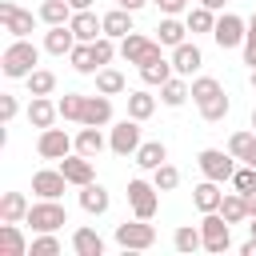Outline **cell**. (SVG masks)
Returning a JSON list of instances; mask_svg holds the SVG:
<instances>
[{"instance_id": "1", "label": "cell", "mask_w": 256, "mask_h": 256, "mask_svg": "<svg viewBox=\"0 0 256 256\" xmlns=\"http://www.w3.org/2000/svg\"><path fill=\"white\" fill-rule=\"evenodd\" d=\"M192 100H196V108H200V116L208 124H220L228 116V108H232V100H228V92L220 88L216 76H196L192 80Z\"/></svg>"}, {"instance_id": "2", "label": "cell", "mask_w": 256, "mask_h": 256, "mask_svg": "<svg viewBox=\"0 0 256 256\" xmlns=\"http://www.w3.org/2000/svg\"><path fill=\"white\" fill-rule=\"evenodd\" d=\"M36 64H40V48L24 36V40H12L8 48H4V56H0V72L8 76V80H28L32 72H36Z\"/></svg>"}, {"instance_id": "3", "label": "cell", "mask_w": 256, "mask_h": 256, "mask_svg": "<svg viewBox=\"0 0 256 256\" xmlns=\"http://www.w3.org/2000/svg\"><path fill=\"white\" fill-rule=\"evenodd\" d=\"M24 224H32V232H60L68 224V208L60 200H36L28 208V220Z\"/></svg>"}, {"instance_id": "4", "label": "cell", "mask_w": 256, "mask_h": 256, "mask_svg": "<svg viewBox=\"0 0 256 256\" xmlns=\"http://www.w3.org/2000/svg\"><path fill=\"white\" fill-rule=\"evenodd\" d=\"M116 244L124 248V252H148L152 244H156V228L148 224V220H124V224H116Z\"/></svg>"}, {"instance_id": "5", "label": "cell", "mask_w": 256, "mask_h": 256, "mask_svg": "<svg viewBox=\"0 0 256 256\" xmlns=\"http://www.w3.org/2000/svg\"><path fill=\"white\" fill-rule=\"evenodd\" d=\"M128 204H132V216H140V220H152L156 216V208H160V188L152 184V180H128Z\"/></svg>"}, {"instance_id": "6", "label": "cell", "mask_w": 256, "mask_h": 256, "mask_svg": "<svg viewBox=\"0 0 256 256\" xmlns=\"http://www.w3.org/2000/svg\"><path fill=\"white\" fill-rule=\"evenodd\" d=\"M200 236H204V252H228L232 248V224L220 216V212H204L200 220Z\"/></svg>"}, {"instance_id": "7", "label": "cell", "mask_w": 256, "mask_h": 256, "mask_svg": "<svg viewBox=\"0 0 256 256\" xmlns=\"http://www.w3.org/2000/svg\"><path fill=\"white\" fill-rule=\"evenodd\" d=\"M160 40H152V36H140V32H128L124 40H120V56L128 60V64H148V60H160Z\"/></svg>"}, {"instance_id": "8", "label": "cell", "mask_w": 256, "mask_h": 256, "mask_svg": "<svg viewBox=\"0 0 256 256\" xmlns=\"http://www.w3.org/2000/svg\"><path fill=\"white\" fill-rule=\"evenodd\" d=\"M196 164H200V172H204L208 180H216V184L232 180V172H236V156L224 152V148H204V152L196 156Z\"/></svg>"}, {"instance_id": "9", "label": "cell", "mask_w": 256, "mask_h": 256, "mask_svg": "<svg viewBox=\"0 0 256 256\" xmlns=\"http://www.w3.org/2000/svg\"><path fill=\"white\" fill-rule=\"evenodd\" d=\"M244 36H248V20H240L236 12H224L216 16V28H212V40L228 52V48H244Z\"/></svg>"}, {"instance_id": "10", "label": "cell", "mask_w": 256, "mask_h": 256, "mask_svg": "<svg viewBox=\"0 0 256 256\" xmlns=\"http://www.w3.org/2000/svg\"><path fill=\"white\" fill-rule=\"evenodd\" d=\"M140 144H144V140H140V120L124 116L120 124H112V132H108V148H112L116 156H136Z\"/></svg>"}, {"instance_id": "11", "label": "cell", "mask_w": 256, "mask_h": 256, "mask_svg": "<svg viewBox=\"0 0 256 256\" xmlns=\"http://www.w3.org/2000/svg\"><path fill=\"white\" fill-rule=\"evenodd\" d=\"M72 148H76V140H72L64 128H40V140H36L40 160H64Z\"/></svg>"}, {"instance_id": "12", "label": "cell", "mask_w": 256, "mask_h": 256, "mask_svg": "<svg viewBox=\"0 0 256 256\" xmlns=\"http://www.w3.org/2000/svg\"><path fill=\"white\" fill-rule=\"evenodd\" d=\"M0 24H4V32H12V40H24V36H32V12H24L20 4H12V0H0Z\"/></svg>"}, {"instance_id": "13", "label": "cell", "mask_w": 256, "mask_h": 256, "mask_svg": "<svg viewBox=\"0 0 256 256\" xmlns=\"http://www.w3.org/2000/svg\"><path fill=\"white\" fill-rule=\"evenodd\" d=\"M60 172H64L68 184H76V188H84V184L96 180V164H92V156H84V152H68V156L60 160Z\"/></svg>"}, {"instance_id": "14", "label": "cell", "mask_w": 256, "mask_h": 256, "mask_svg": "<svg viewBox=\"0 0 256 256\" xmlns=\"http://www.w3.org/2000/svg\"><path fill=\"white\" fill-rule=\"evenodd\" d=\"M64 184H68V176H64L60 168H40V172H32V192H36L40 200H60V196H64Z\"/></svg>"}, {"instance_id": "15", "label": "cell", "mask_w": 256, "mask_h": 256, "mask_svg": "<svg viewBox=\"0 0 256 256\" xmlns=\"http://www.w3.org/2000/svg\"><path fill=\"white\" fill-rule=\"evenodd\" d=\"M68 28L76 32V40H84V44H92L96 36H104V16H96L92 8H84V12H72V20H68Z\"/></svg>"}, {"instance_id": "16", "label": "cell", "mask_w": 256, "mask_h": 256, "mask_svg": "<svg viewBox=\"0 0 256 256\" xmlns=\"http://www.w3.org/2000/svg\"><path fill=\"white\" fill-rule=\"evenodd\" d=\"M76 48V32L68 28V24H52L48 32H44V52L48 56H68Z\"/></svg>"}, {"instance_id": "17", "label": "cell", "mask_w": 256, "mask_h": 256, "mask_svg": "<svg viewBox=\"0 0 256 256\" xmlns=\"http://www.w3.org/2000/svg\"><path fill=\"white\" fill-rule=\"evenodd\" d=\"M80 208H84L88 216H104V212L112 208L108 188H104V184H96V180H92V184H84V188H80Z\"/></svg>"}, {"instance_id": "18", "label": "cell", "mask_w": 256, "mask_h": 256, "mask_svg": "<svg viewBox=\"0 0 256 256\" xmlns=\"http://www.w3.org/2000/svg\"><path fill=\"white\" fill-rule=\"evenodd\" d=\"M0 256H28V240L12 220H0Z\"/></svg>"}, {"instance_id": "19", "label": "cell", "mask_w": 256, "mask_h": 256, "mask_svg": "<svg viewBox=\"0 0 256 256\" xmlns=\"http://www.w3.org/2000/svg\"><path fill=\"white\" fill-rule=\"evenodd\" d=\"M200 64H204V56H200V48H196V44H188V40H184V44H176V48H172V68H176V76H192Z\"/></svg>"}, {"instance_id": "20", "label": "cell", "mask_w": 256, "mask_h": 256, "mask_svg": "<svg viewBox=\"0 0 256 256\" xmlns=\"http://www.w3.org/2000/svg\"><path fill=\"white\" fill-rule=\"evenodd\" d=\"M84 124H96V128L112 124V96H104V92L88 96L84 100Z\"/></svg>"}, {"instance_id": "21", "label": "cell", "mask_w": 256, "mask_h": 256, "mask_svg": "<svg viewBox=\"0 0 256 256\" xmlns=\"http://www.w3.org/2000/svg\"><path fill=\"white\" fill-rule=\"evenodd\" d=\"M220 200H224V192H220V184L208 180V176L192 188V204H196L200 212H220Z\"/></svg>"}, {"instance_id": "22", "label": "cell", "mask_w": 256, "mask_h": 256, "mask_svg": "<svg viewBox=\"0 0 256 256\" xmlns=\"http://www.w3.org/2000/svg\"><path fill=\"white\" fill-rule=\"evenodd\" d=\"M56 116H60V108H56L48 96H32V104H28V124H32V128H52Z\"/></svg>"}, {"instance_id": "23", "label": "cell", "mask_w": 256, "mask_h": 256, "mask_svg": "<svg viewBox=\"0 0 256 256\" xmlns=\"http://www.w3.org/2000/svg\"><path fill=\"white\" fill-rule=\"evenodd\" d=\"M28 196L24 192H4L0 196V220H12V224H24L28 220Z\"/></svg>"}, {"instance_id": "24", "label": "cell", "mask_w": 256, "mask_h": 256, "mask_svg": "<svg viewBox=\"0 0 256 256\" xmlns=\"http://www.w3.org/2000/svg\"><path fill=\"white\" fill-rule=\"evenodd\" d=\"M132 16L136 12H128V8H112V12H104V36H112V40H124L128 32H132Z\"/></svg>"}, {"instance_id": "25", "label": "cell", "mask_w": 256, "mask_h": 256, "mask_svg": "<svg viewBox=\"0 0 256 256\" xmlns=\"http://www.w3.org/2000/svg\"><path fill=\"white\" fill-rule=\"evenodd\" d=\"M188 96H192V84H188V76H168V80L160 84V100H164L168 108H180Z\"/></svg>"}, {"instance_id": "26", "label": "cell", "mask_w": 256, "mask_h": 256, "mask_svg": "<svg viewBox=\"0 0 256 256\" xmlns=\"http://www.w3.org/2000/svg\"><path fill=\"white\" fill-rule=\"evenodd\" d=\"M104 148H108V140H104V132H100L96 124H84V128L76 132V152H84V156H92V160H96Z\"/></svg>"}, {"instance_id": "27", "label": "cell", "mask_w": 256, "mask_h": 256, "mask_svg": "<svg viewBox=\"0 0 256 256\" xmlns=\"http://www.w3.org/2000/svg\"><path fill=\"white\" fill-rule=\"evenodd\" d=\"M72 252L76 256H104V240L96 228H76L72 232Z\"/></svg>"}, {"instance_id": "28", "label": "cell", "mask_w": 256, "mask_h": 256, "mask_svg": "<svg viewBox=\"0 0 256 256\" xmlns=\"http://www.w3.org/2000/svg\"><path fill=\"white\" fill-rule=\"evenodd\" d=\"M184 36H188V24H184V20H176V16H164V20L156 24V40H160L164 48L184 44Z\"/></svg>"}, {"instance_id": "29", "label": "cell", "mask_w": 256, "mask_h": 256, "mask_svg": "<svg viewBox=\"0 0 256 256\" xmlns=\"http://www.w3.org/2000/svg\"><path fill=\"white\" fill-rule=\"evenodd\" d=\"M164 160H168V148H164L160 140H144V144L136 148V164H140L144 172H156Z\"/></svg>"}, {"instance_id": "30", "label": "cell", "mask_w": 256, "mask_h": 256, "mask_svg": "<svg viewBox=\"0 0 256 256\" xmlns=\"http://www.w3.org/2000/svg\"><path fill=\"white\" fill-rule=\"evenodd\" d=\"M220 216H224L228 224H244V220H248V200H244V192H224Z\"/></svg>"}, {"instance_id": "31", "label": "cell", "mask_w": 256, "mask_h": 256, "mask_svg": "<svg viewBox=\"0 0 256 256\" xmlns=\"http://www.w3.org/2000/svg\"><path fill=\"white\" fill-rule=\"evenodd\" d=\"M68 60H72V68H76L80 76H96V72H100L96 56H92V44H84V40H76V48L68 52Z\"/></svg>"}, {"instance_id": "32", "label": "cell", "mask_w": 256, "mask_h": 256, "mask_svg": "<svg viewBox=\"0 0 256 256\" xmlns=\"http://www.w3.org/2000/svg\"><path fill=\"white\" fill-rule=\"evenodd\" d=\"M228 152H232L236 160L248 164V160L256 156V128H248V132H232V136H228Z\"/></svg>"}, {"instance_id": "33", "label": "cell", "mask_w": 256, "mask_h": 256, "mask_svg": "<svg viewBox=\"0 0 256 256\" xmlns=\"http://www.w3.org/2000/svg\"><path fill=\"white\" fill-rule=\"evenodd\" d=\"M72 12H76V8H72L68 0H44L36 16H40V20L52 28V24H68V20H72Z\"/></svg>"}, {"instance_id": "34", "label": "cell", "mask_w": 256, "mask_h": 256, "mask_svg": "<svg viewBox=\"0 0 256 256\" xmlns=\"http://www.w3.org/2000/svg\"><path fill=\"white\" fill-rule=\"evenodd\" d=\"M168 76H176V68H172V60H148V64H140V80L144 84H164Z\"/></svg>"}, {"instance_id": "35", "label": "cell", "mask_w": 256, "mask_h": 256, "mask_svg": "<svg viewBox=\"0 0 256 256\" xmlns=\"http://www.w3.org/2000/svg\"><path fill=\"white\" fill-rule=\"evenodd\" d=\"M172 248H176V252H196V248H204V236H200V228H192V224H180V228L172 232Z\"/></svg>"}, {"instance_id": "36", "label": "cell", "mask_w": 256, "mask_h": 256, "mask_svg": "<svg viewBox=\"0 0 256 256\" xmlns=\"http://www.w3.org/2000/svg\"><path fill=\"white\" fill-rule=\"evenodd\" d=\"M184 24H188L192 36H196V32H212V28H216V12L204 8V4H196V8H188V20H184Z\"/></svg>"}, {"instance_id": "37", "label": "cell", "mask_w": 256, "mask_h": 256, "mask_svg": "<svg viewBox=\"0 0 256 256\" xmlns=\"http://www.w3.org/2000/svg\"><path fill=\"white\" fill-rule=\"evenodd\" d=\"M96 92H104V96H120L124 92V72H116V68H100L96 72Z\"/></svg>"}, {"instance_id": "38", "label": "cell", "mask_w": 256, "mask_h": 256, "mask_svg": "<svg viewBox=\"0 0 256 256\" xmlns=\"http://www.w3.org/2000/svg\"><path fill=\"white\" fill-rule=\"evenodd\" d=\"M156 112V96L152 92H128V116L132 120H148Z\"/></svg>"}, {"instance_id": "39", "label": "cell", "mask_w": 256, "mask_h": 256, "mask_svg": "<svg viewBox=\"0 0 256 256\" xmlns=\"http://www.w3.org/2000/svg\"><path fill=\"white\" fill-rule=\"evenodd\" d=\"M84 100H88V96H80V92H64V96L56 100V108H60V116H64V120L84 124Z\"/></svg>"}, {"instance_id": "40", "label": "cell", "mask_w": 256, "mask_h": 256, "mask_svg": "<svg viewBox=\"0 0 256 256\" xmlns=\"http://www.w3.org/2000/svg\"><path fill=\"white\" fill-rule=\"evenodd\" d=\"M28 92H32V96H52V92H56V72L36 68V72L28 76Z\"/></svg>"}, {"instance_id": "41", "label": "cell", "mask_w": 256, "mask_h": 256, "mask_svg": "<svg viewBox=\"0 0 256 256\" xmlns=\"http://www.w3.org/2000/svg\"><path fill=\"white\" fill-rule=\"evenodd\" d=\"M152 184H156V188H160V192H172V188H176V184H180V168H176V164H168V160H164V164H160V168H156V172H152Z\"/></svg>"}, {"instance_id": "42", "label": "cell", "mask_w": 256, "mask_h": 256, "mask_svg": "<svg viewBox=\"0 0 256 256\" xmlns=\"http://www.w3.org/2000/svg\"><path fill=\"white\" fill-rule=\"evenodd\" d=\"M28 252H32V256H56V252H60L56 232H36V240L28 244Z\"/></svg>"}, {"instance_id": "43", "label": "cell", "mask_w": 256, "mask_h": 256, "mask_svg": "<svg viewBox=\"0 0 256 256\" xmlns=\"http://www.w3.org/2000/svg\"><path fill=\"white\" fill-rule=\"evenodd\" d=\"M116 52H120V48L112 44V36H96V40H92V56H96V64H100V68H104Z\"/></svg>"}, {"instance_id": "44", "label": "cell", "mask_w": 256, "mask_h": 256, "mask_svg": "<svg viewBox=\"0 0 256 256\" xmlns=\"http://www.w3.org/2000/svg\"><path fill=\"white\" fill-rule=\"evenodd\" d=\"M228 184H232L236 192H252V188H256V168H252V164H244V168H236Z\"/></svg>"}, {"instance_id": "45", "label": "cell", "mask_w": 256, "mask_h": 256, "mask_svg": "<svg viewBox=\"0 0 256 256\" xmlns=\"http://www.w3.org/2000/svg\"><path fill=\"white\" fill-rule=\"evenodd\" d=\"M16 112H20L16 96H12V92H4V96H0V120H4V124H12V120H16Z\"/></svg>"}, {"instance_id": "46", "label": "cell", "mask_w": 256, "mask_h": 256, "mask_svg": "<svg viewBox=\"0 0 256 256\" xmlns=\"http://www.w3.org/2000/svg\"><path fill=\"white\" fill-rule=\"evenodd\" d=\"M156 8H160L164 16H180L184 8H192V0H156Z\"/></svg>"}, {"instance_id": "47", "label": "cell", "mask_w": 256, "mask_h": 256, "mask_svg": "<svg viewBox=\"0 0 256 256\" xmlns=\"http://www.w3.org/2000/svg\"><path fill=\"white\" fill-rule=\"evenodd\" d=\"M244 64L256 68V36H244Z\"/></svg>"}, {"instance_id": "48", "label": "cell", "mask_w": 256, "mask_h": 256, "mask_svg": "<svg viewBox=\"0 0 256 256\" xmlns=\"http://www.w3.org/2000/svg\"><path fill=\"white\" fill-rule=\"evenodd\" d=\"M116 4H120V8H128V12H140V8H144V4H152V0H116Z\"/></svg>"}, {"instance_id": "49", "label": "cell", "mask_w": 256, "mask_h": 256, "mask_svg": "<svg viewBox=\"0 0 256 256\" xmlns=\"http://www.w3.org/2000/svg\"><path fill=\"white\" fill-rule=\"evenodd\" d=\"M244 200H248V220H252V216H256V188H252V192H244Z\"/></svg>"}, {"instance_id": "50", "label": "cell", "mask_w": 256, "mask_h": 256, "mask_svg": "<svg viewBox=\"0 0 256 256\" xmlns=\"http://www.w3.org/2000/svg\"><path fill=\"white\" fill-rule=\"evenodd\" d=\"M240 252H244V256H256V236H248V240H244V248H240Z\"/></svg>"}, {"instance_id": "51", "label": "cell", "mask_w": 256, "mask_h": 256, "mask_svg": "<svg viewBox=\"0 0 256 256\" xmlns=\"http://www.w3.org/2000/svg\"><path fill=\"white\" fill-rule=\"evenodd\" d=\"M200 4H204V8H212V12H220V8L228 4V0H200Z\"/></svg>"}, {"instance_id": "52", "label": "cell", "mask_w": 256, "mask_h": 256, "mask_svg": "<svg viewBox=\"0 0 256 256\" xmlns=\"http://www.w3.org/2000/svg\"><path fill=\"white\" fill-rule=\"evenodd\" d=\"M68 4H72V8H76V12H84V8H92V4H96V0H68Z\"/></svg>"}, {"instance_id": "53", "label": "cell", "mask_w": 256, "mask_h": 256, "mask_svg": "<svg viewBox=\"0 0 256 256\" xmlns=\"http://www.w3.org/2000/svg\"><path fill=\"white\" fill-rule=\"evenodd\" d=\"M248 36H256V12H252V20H248Z\"/></svg>"}, {"instance_id": "54", "label": "cell", "mask_w": 256, "mask_h": 256, "mask_svg": "<svg viewBox=\"0 0 256 256\" xmlns=\"http://www.w3.org/2000/svg\"><path fill=\"white\" fill-rule=\"evenodd\" d=\"M252 88H256V68H252Z\"/></svg>"}, {"instance_id": "55", "label": "cell", "mask_w": 256, "mask_h": 256, "mask_svg": "<svg viewBox=\"0 0 256 256\" xmlns=\"http://www.w3.org/2000/svg\"><path fill=\"white\" fill-rule=\"evenodd\" d=\"M252 128H256V108H252Z\"/></svg>"}, {"instance_id": "56", "label": "cell", "mask_w": 256, "mask_h": 256, "mask_svg": "<svg viewBox=\"0 0 256 256\" xmlns=\"http://www.w3.org/2000/svg\"><path fill=\"white\" fill-rule=\"evenodd\" d=\"M248 164H252V168H256V156H252V160H248Z\"/></svg>"}, {"instance_id": "57", "label": "cell", "mask_w": 256, "mask_h": 256, "mask_svg": "<svg viewBox=\"0 0 256 256\" xmlns=\"http://www.w3.org/2000/svg\"><path fill=\"white\" fill-rule=\"evenodd\" d=\"M152 4H156V0H152Z\"/></svg>"}]
</instances>
